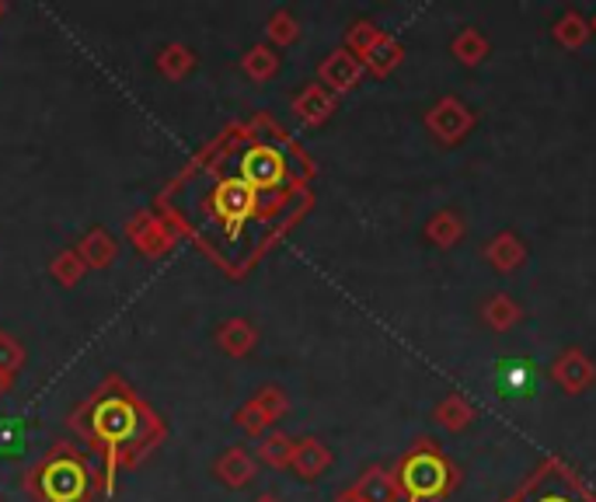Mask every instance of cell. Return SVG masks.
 <instances>
[{
	"label": "cell",
	"instance_id": "cell-1",
	"mask_svg": "<svg viewBox=\"0 0 596 502\" xmlns=\"http://www.w3.org/2000/svg\"><path fill=\"white\" fill-rule=\"evenodd\" d=\"M35 495L42 502H84L88 499V468L74 453H53L35 471Z\"/></svg>",
	"mask_w": 596,
	"mask_h": 502
},
{
	"label": "cell",
	"instance_id": "cell-2",
	"mask_svg": "<svg viewBox=\"0 0 596 502\" xmlns=\"http://www.w3.org/2000/svg\"><path fill=\"white\" fill-rule=\"evenodd\" d=\"M91 429L109 443V450H119V443L136 433V404L130 398H105L91 416Z\"/></svg>",
	"mask_w": 596,
	"mask_h": 502
},
{
	"label": "cell",
	"instance_id": "cell-3",
	"mask_svg": "<svg viewBox=\"0 0 596 502\" xmlns=\"http://www.w3.org/2000/svg\"><path fill=\"white\" fill-rule=\"evenodd\" d=\"M255 188L237 175V178H224L220 188H217V196H213V206H217L220 213V221L230 224V230L242 227L248 217H251V209H255Z\"/></svg>",
	"mask_w": 596,
	"mask_h": 502
},
{
	"label": "cell",
	"instance_id": "cell-4",
	"mask_svg": "<svg viewBox=\"0 0 596 502\" xmlns=\"http://www.w3.org/2000/svg\"><path fill=\"white\" fill-rule=\"evenodd\" d=\"M126 234L136 252H143L147 258H157L172 248V230L168 224H161L157 217H151V213H136V217L126 224Z\"/></svg>",
	"mask_w": 596,
	"mask_h": 502
},
{
	"label": "cell",
	"instance_id": "cell-5",
	"mask_svg": "<svg viewBox=\"0 0 596 502\" xmlns=\"http://www.w3.org/2000/svg\"><path fill=\"white\" fill-rule=\"evenodd\" d=\"M242 178L251 188H273L282 178V157H279V151L261 147V143H258V147H251L242 157Z\"/></svg>",
	"mask_w": 596,
	"mask_h": 502
},
{
	"label": "cell",
	"instance_id": "cell-6",
	"mask_svg": "<svg viewBox=\"0 0 596 502\" xmlns=\"http://www.w3.org/2000/svg\"><path fill=\"white\" fill-rule=\"evenodd\" d=\"M255 471L258 464L245 447H227L220 458L213 461V474H217V482L227 489H245L255 478Z\"/></svg>",
	"mask_w": 596,
	"mask_h": 502
},
{
	"label": "cell",
	"instance_id": "cell-7",
	"mask_svg": "<svg viewBox=\"0 0 596 502\" xmlns=\"http://www.w3.org/2000/svg\"><path fill=\"white\" fill-rule=\"evenodd\" d=\"M78 255H81L84 266H91V269H109L115 262V255H119V242L105 227H91L84 234V242L78 245Z\"/></svg>",
	"mask_w": 596,
	"mask_h": 502
},
{
	"label": "cell",
	"instance_id": "cell-8",
	"mask_svg": "<svg viewBox=\"0 0 596 502\" xmlns=\"http://www.w3.org/2000/svg\"><path fill=\"white\" fill-rule=\"evenodd\" d=\"M360 60L356 57H349L346 50H339V53H331L325 63H321V81L328 84V88H336V91H346V88H352L356 81H360Z\"/></svg>",
	"mask_w": 596,
	"mask_h": 502
},
{
	"label": "cell",
	"instance_id": "cell-9",
	"mask_svg": "<svg viewBox=\"0 0 596 502\" xmlns=\"http://www.w3.org/2000/svg\"><path fill=\"white\" fill-rule=\"evenodd\" d=\"M255 325L245 321V318H230L217 328V342L227 356H248L255 349Z\"/></svg>",
	"mask_w": 596,
	"mask_h": 502
},
{
	"label": "cell",
	"instance_id": "cell-10",
	"mask_svg": "<svg viewBox=\"0 0 596 502\" xmlns=\"http://www.w3.org/2000/svg\"><path fill=\"white\" fill-rule=\"evenodd\" d=\"M193 66H196V53L182 42L164 45V50L157 53V74L168 78V81H185Z\"/></svg>",
	"mask_w": 596,
	"mask_h": 502
},
{
	"label": "cell",
	"instance_id": "cell-11",
	"mask_svg": "<svg viewBox=\"0 0 596 502\" xmlns=\"http://www.w3.org/2000/svg\"><path fill=\"white\" fill-rule=\"evenodd\" d=\"M290 468H294L300 478H318V474L328 468V450H325V443H321V440H300V443H294Z\"/></svg>",
	"mask_w": 596,
	"mask_h": 502
},
{
	"label": "cell",
	"instance_id": "cell-12",
	"mask_svg": "<svg viewBox=\"0 0 596 502\" xmlns=\"http://www.w3.org/2000/svg\"><path fill=\"white\" fill-rule=\"evenodd\" d=\"M242 70L251 78V81H258V84H266L276 70H279V53L273 50V45H251V50L242 57Z\"/></svg>",
	"mask_w": 596,
	"mask_h": 502
},
{
	"label": "cell",
	"instance_id": "cell-13",
	"mask_svg": "<svg viewBox=\"0 0 596 502\" xmlns=\"http://www.w3.org/2000/svg\"><path fill=\"white\" fill-rule=\"evenodd\" d=\"M294 112L300 115V119H307V123H321V119L331 112V94L325 91V88H307V91H300L297 99H294Z\"/></svg>",
	"mask_w": 596,
	"mask_h": 502
},
{
	"label": "cell",
	"instance_id": "cell-14",
	"mask_svg": "<svg viewBox=\"0 0 596 502\" xmlns=\"http://www.w3.org/2000/svg\"><path fill=\"white\" fill-rule=\"evenodd\" d=\"M258 458L266 461L269 468H286L294 458V440L286 433H266L258 440Z\"/></svg>",
	"mask_w": 596,
	"mask_h": 502
},
{
	"label": "cell",
	"instance_id": "cell-15",
	"mask_svg": "<svg viewBox=\"0 0 596 502\" xmlns=\"http://www.w3.org/2000/svg\"><path fill=\"white\" fill-rule=\"evenodd\" d=\"M84 262H81V255H78V248H66V252H60L53 262H50V273H53V279L60 283V286H78L81 279H84Z\"/></svg>",
	"mask_w": 596,
	"mask_h": 502
},
{
	"label": "cell",
	"instance_id": "cell-16",
	"mask_svg": "<svg viewBox=\"0 0 596 502\" xmlns=\"http://www.w3.org/2000/svg\"><path fill=\"white\" fill-rule=\"evenodd\" d=\"M25 363V349L11 331H0V373H18Z\"/></svg>",
	"mask_w": 596,
	"mask_h": 502
},
{
	"label": "cell",
	"instance_id": "cell-17",
	"mask_svg": "<svg viewBox=\"0 0 596 502\" xmlns=\"http://www.w3.org/2000/svg\"><path fill=\"white\" fill-rule=\"evenodd\" d=\"M234 422H237V426H242V429H245V433H251V437H266V429L273 426V419H269L266 412H261V409H258V404H255V401H248V404H245V409H242V412H237V416H234Z\"/></svg>",
	"mask_w": 596,
	"mask_h": 502
},
{
	"label": "cell",
	"instance_id": "cell-18",
	"mask_svg": "<svg viewBox=\"0 0 596 502\" xmlns=\"http://www.w3.org/2000/svg\"><path fill=\"white\" fill-rule=\"evenodd\" d=\"M266 35H269L273 42H279V45H290V42L297 39V21H294V14H286V11L273 14L269 25H266Z\"/></svg>",
	"mask_w": 596,
	"mask_h": 502
},
{
	"label": "cell",
	"instance_id": "cell-19",
	"mask_svg": "<svg viewBox=\"0 0 596 502\" xmlns=\"http://www.w3.org/2000/svg\"><path fill=\"white\" fill-rule=\"evenodd\" d=\"M251 401H255L258 409L266 412V416H269L273 422H276V419H279V416L286 412V395H282L279 388H261V391H258V395H255Z\"/></svg>",
	"mask_w": 596,
	"mask_h": 502
},
{
	"label": "cell",
	"instance_id": "cell-20",
	"mask_svg": "<svg viewBox=\"0 0 596 502\" xmlns=\"http://www.w3.org/2000/svg\"><path fill=\"white\" fill-rule=\"evenodd\" d=\"M21 450V426L11 422L8 416H0V458H14Z\"/></svg>",
	"mask_w": 596,
	"mask_h": 502
},
{
	"label": "cell",
	"instance_id": "cell-21",
	"mask_svg": "<svg viewBox=\"0 0 596 502\" xmlns=\"http://www.w3.org/2000/svg\"><path fill=\"white\" fill-rule=\"evenodd\" d=\"M14 388V373H0V395H8Z\"/></svg>",
	"mask_w": 596,
	"mask_h": 502
},
{
	"label": "cell",
	"instance_id": "cell-22",
	"mask_svg": "<svg viewBox=\"0 0 596 502\" xmlns=\"http://www.w3.org/2000/svg\"><path fill=\"white\" fill-rule=\"evenodd\" d=\"M255 502H279V499H276V495H273V492H266V495H258V499H255Z\"/></svg>",
	"mask_w": 596,
	"mask_h": 502
},
{
	"label": "cell",
	"instance_id": "cell-23",
	"mask_svg": "<svg viewBox=\"0 0 596 502\" xmlns=\"http://www.w3.org/2000/svg\"><path fill=\"white\" fill-rule=\"evenodd\" d=\"M8 14V4H4V0H0V18H4Z\"/></svg>",
	"mask_w": 596,
	"mask_h": 502
}]
</instances>
